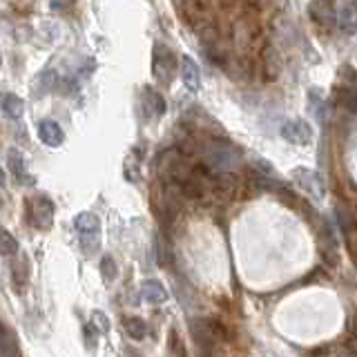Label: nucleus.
<instances>
[{"instance_id":"nucleus-21","label":"nucleus","mask_w":357,"mask_h":357,"mask_svg":"<svg viewBox=\"0 0 357 357\" xmlns=\"http://www.w3.org/2000/svg\"><path fill=\"white\" fill-rule=\"evenodd\" d=\"M264 70L268 78H277L279 72H282V59H279V54L273 47H266L264 52Z\"/></svg>"},{"instance_id":"nucleus-4","label":"nucleus","mask_w":357,"mask_h":357,"mask_svg":"<svg viewBox=\"0 0 357 357\" xmlns=\"http://www.w3.org/2000/svg\"><path fill=\"white\" fill-rule=\"evenodd\" d=\"M29 221L33 228L50 230L54 226V201L47 195H36L29 201Z\"/></svg>"},{"instance_id":"nucleus-26","label":"nucleus","mask_w":357,"mask_h":357,"mask_svg":"<svg viewBox=\"0 0 357 357\" xmlns=\"http://www.w3.org/2000/svg\"><path fill=\"white\" fill-rule=\"evenodd\" d=\"M89 326H94V331L98 335H107L109 333V319H107L105 312L96 310V312H92V324H89Z\"/></svg>"},{"instance_id":"nucleus-13","label":"nucleus","mask_w":357,"mask_h":357,"mask_svg":"<svg viewBox=\"0 0 357 357\" xmlns=\"http://www.w3.org/2000/svg\"><path fill=\"white\" fill-rule=\"evenodd\" d=\"M141 295L148 304H154V306L163 304V301H167V297H170L167 288L159 282V279H145L141 284Z\"/></svg>"},{"instance_id":"nucleus-10","label":"nucleus","mask_w":357,"mask_h":357,"mask_svg":"<svg viewBox=\"0 0 357 357\" xmlns=\"http://www.w3.org/2000/svg\"><path fill=\"white\" fill-rule=\"evenodd\" d=\"M335 11H337V3L335 0H310L308 3V16L324 27L335 22Z\"/></svg>"},{"instance_id":"nucleus-11","label":"nucleus","mask_w":357,"mask_h":357,"mask_svg":"<svg viewBox=\"0 0 357 357\" xmlns=\"http://www.w3.org/2000/svg\"><path fill=\"white\" fill-rule=\"evenodd\" d=\"M38 139L47 145V148H61L65 141V134L61 130V126L52 119H43L38 123Z\"/></svg>"},{"instance_id":"nucleus-2","label":"nucleus","mask_w":357,"mask_h":357,"mask_svg":"<svg viewBox=\"0 0 357 357\" xmlns=\"http://www.w3.org/2000/svg\"><path fill=\"white\" fill-rule=\"evenodd\" d=\"M190 333H192L195 344L208 355H215L219 344L226 342V328H223L219 321L208 319V317H195L190 321Z\"/></svg>"},{"instance_id":"nucleus-17","label":"nucleus","mask_w":357,"mask_h":357,"mask_svg":"<svg viewBox=\"0 0 357 357\" xmlns=\"http://www.w3.org/2000/svg\"><path fill=\"white\" fill-rule=\"evenodd\" d=\"M7 161L11 167V174H14L16 178H20V181L31 183V178H27V174H25V156H22V152L18 148H11L7 152Z\"/></svg>"},{"instance_id":"nucleus-5","label":"nucleus","mask_w":357,"mask_h":357,"mask_svg":"<svg viewBox=\"0 0 357 357\" xmlns=\"http://www.w3.org/2000/svg\"><path fill=\"white\" fill-rule=\"evenodd\" d=\"M317 248L321 261L328 268H337L340 266V250H337V239H335V232L331 228V223L321 217V228H319V237H317Z\"/></svg>"},{"instance_id":"nucleus-32","label":"nucleus","mask_w":357,"mask_h":357,"mask_svg":"<svg viewBox=\"0 0 357 357\" xmlns=\"http://www.w3.org/2000/svg\"><path fill=\"white\" fill-rule=\"evenodd\" d=\"M0 65H3V54H0Z\"/></svg>"},{"instance_id":"nucleus-27","label":"nucleus","mask_w":357,"mask_h":357,"mask_svg":"<svg viewBox=\"0 0 357 357\" xmlns=\"http://www.w3.org/2000/svg\"><path fill=\"white\" fill-rule=\"evenodd\" d=\"M123 174L130 183H137L139 181V161L134 163V154H130L126 159V165H123Z\"/></svg>"},{"instance_id":"nucleus-1","label":"nucleus","mask_w":357,"mask_h":357,"mask_svg":"<svg viewBox=\"0 0 357 357\" xmlns=\"http://www.w3.org/2000/svg\"><path fill=\"white\" fill-rule=\"evenodd\" d=\"M243 154L228 141H210L204 148V165L215 174H232L241 165Z\"/></svg>"},{"instance_id":"nucleus-29","label":"nucleus","mask_w":357,"mask_h":357,"mask_svg":"<svg viewBox=\"0 0 357 357\" xmlns=\"http://www.w3.org/2000/svg\"><path fill=\"white\" fill-rule=\"evenodd\" d=\"M81 245L87 255H92L98 248V234H83L81 237Z\"/></svg>"},{"instance_id":"nucleus-24","label":"nucleus","mask_w":357,"mask_h":357,"mask_svg":"<svg viewBox=\"0 0 357 357\" xmlns=\"http://www.w3.org/2000/svg\"><path fill=\"white\" fill-rule=\"evenodd\" d=\"M337 103L342 107H346L349 112H353V114H357V89L342 87L340 92H337Z\"/></svg>"},{"instance_id":"nucleus-25","label":"nucleus","mask_w":357,"mask_h":357,"mask_svg":"<svg viewBox=\"0 0 357 357\" xmlns=\"http://www.w3.org/2000/svg\"><path fill=\"white\" fill-rule=\"evenodd\" d=\"M116 273H119V268H116L114 259H112V255H105L103 259H100V275H103V279L109 284V282H114Z\"/></svg>"},{"instance_id":"nucleus-30","label":"nucleus","mask_w":357,"mask_h":357,"mask_svg":"<svg viewBox=\"0 0 357 357\" xmlns=\"http://www.w3.org/2000/svg\"><path fill=\"white\" fill-rule=\"evenodd\" d=\"M76 3V0H50V7L56 9V11H63L67 7H72Z\"/></svg>"},{"instance_id":"nucleus-15","label":"nucleus","mask_w":357,"mask_h":357,"mask_svg":"<svg viewBox=\"0 0 357 357\" xmlns=\"http://www.w3.org/2000/svg\"><path fill=\"white\" fill-rule=\"evenodd\" d=\"M0 109L7 119H20L25 114V100H22L18 94H11V92H3L0 94Z\"/></svg>"},{"instance_id":"nucleus-16","label":"nucleus","mask_w":357,"mask_h":357,"mask_svg":"<svg viewBox=\"0 0 357 357\" xmlns=\"http://www.w3.org/2000/svg\"><path fill=\"white\" fill-rule=\"evenodd\" d=\"M74 226L81 234H98L100 230V219L94 215V212H81L74 219Z\"/></svg>"},{"instance_id":"nucleus-31","label":"nucleus","mask_w":357,"mask_h":357,"mask_svg":"<svg viewBox=\"0 0 357 357\" xmlns=\"http://www.w3.org/2000/svg\"><path fill=\"white\" fill-rule=\"evenodd\" d=\"M5 183H7V174L3 167H0V185H5Z\"/></svg>"},{"instance_id":"nucleus-12","label":"nucleus","mask_w":357,"mask_h":357,"mask_svg":"<svg viewBox=\"0 0 357 357\" xmlns=\"http://www.w3.org/2000/svg\"><path fill=\"white\" fill-rule=\"evenodd\" d=\"M29 275H31V266L25 252H16L14 259H11V282L18 290H22L29 282Z\"/></svg>"},{"instance_id":"nucleus-3","label":"nucleus","mask_w":357,"mask_h":357,"mask_svg":"<svg viewBox=\"0 0 357 357\" xmlns=\"http://www.w3.org/2000/svg\"><path fill=\"white\" fill-rule=\"evenodd\" d=\"M152 74L161 85H170L176 74V56L163 43H154L152 47Z\"/></svg>"},{"instance_id":"nucleus-14","label":"nucleus","mask_w":357,"mask_h":357,"mask_svg":"<svg viewBox=\"0 0 357 357\" xmlns=\"http://www.w3.org/2000/svg\"><path fill=\"white\" fill-rule=\"evenodd\" d=\"M181 78H183V85L190 89V92H199L201 72H199V65L190 59V56H181Z\"/></svg>"},{"instance_id":"nucleus-28","label":"nucleus","mask_w":357,"mask_h":357,"mask_svg":"<svg viewBox=\"0 0 357 357\" xmlns=\"http://www.w3.org/2000/svg\"><path fill=\"white\" fill-rule=\"evenodd\" d=\"M170 351L176 357H188L185 355V346H183V342H181V337H178L176 331H170Z\"/></svg>"},{"instance_id":"nucleus-8","label":"nucleus","mask_w":357,"mask_h":357,"mask_svg":"<svg viewBox=\"0 0 357 357\" xmlns=\"http://www.w3.org/2000/svg\"><path fill=\"white\" fill-rule=\"evenodd\" d=\"M165 98L152 87H143L141 92V112L145 119H161L165 114Z\"/></svg>"},{"instance_id":"nucleus-7","label":"nucleus","mask_w":357,"mask_h":357,"mask_svg":"<svg viewBox=\"0 0 357 357\" xmlns=\"http://www.w3.org/2000/svg\"><path fill=\"white\" fill-rule=\"evenodd\" d=\"M282 137L293 145H308L312 141V128L304 119H293L282 126Z\"/></svg>"},{"instance_id":"nucleus-23","label":"nucleus","mask_w":357,"mask_h":357,"mask_svg":"<svg viewBox=\"0 0 357 357\" xmlns=\"http://www.w3.org/2000/svg\"><path fill=\"white\" fill-rule=\"evenodd\" d=\"M154 252H156V261H159L161 266H167V264H170L172 248L165 243L163 234H159V232L154 234Z\"/></svg>"},{"instance_id":"nucleus-18","label":"nucleus","mask_w":357,"mask_h":357,"mask_svg":"<svg viewBox=\"0 0 357 357\" xmlns=\"http://www.w3.org/2000/svg\"><path fill=\"white\" fill-rule=\"evenodd\" d=\"M0 357H18L16 335L0 324Z\"/></svg>"},{"instance_id":"nucleus-6","label":"nucleus","mask_w":357,"mask_h":357,"mask_svg":"<svg viewBox=\"0 0 357 357\" xmlns=\"http://www.w3.org/2000/svg\"><path fill=\"white\" fill-rule=\"evenodd\" d=\"M290 176H293V181L304 190L312 201H324V197H326V188H324L321 176L315 170H308V167H295V170L290 172Z\"/></svg>"},{"instance_id":"nucleus-33","label":"nucleus","mask_w":357,"mask_h":357,"mask_svg":"<svg viewBox=\"0 0 357 357\" xmlns=\"http://www.w3.org/2000/svg\"><path fill=\"white\" fill-rule=\"evenodd\" d=\"M355 221H357V219H355Z\"/></svg>"},{"instance_id":"nucleus-9","label":"nucleus","mask_w":357,"mask_h":357,"mask_svg":"<svg viewBox=\"0 0 357 357\" xmlns=\"http://www.w3.org/2000/svg\"><path fill=\"white\" fill-rule=\"evenodd\" d=\"M335 22L349 36L357 33V3H353V0H340L337 11H335Z\"/></svg>"},{"instance_id":"nucleus-20","label":"nucleus","mask_w":357,"mask_h":357,"mask_svg":"<svg viewBox=\"0 0 357 357\" xmlns=\"http://www.w3.org/2000/svg\"><path fill=\"white\" fill-rule=\"evenodd\" d=\"M123 328H126V333L137 342L148 335V324H145L141 317H123Z\"/></svg>"},{"instance_id":"nucleus-22","label":"nucleus","mask_w":357,"mask_h":357,"mask_svg":"<svg viewBox=\"0 0 357 357\" xmlns=\"http://www.w3.org/2000/svg\"><path fill=\"white\" fill-rule=\"evenodd\" d=\"M18 252V241L7 228L0 226V255L3 257H14Z\"/></svg>"},{"instance_id":"nucleus-19","label":"nucleus","mask_w":357,"mask_h":357,"mask_svg":"<svg viewBox=\"0 0 357 357\" xmlns=\"http://www.w3.org/2000/svg\"><path fill=\"white\" fill-rule=\"evenodd\" d=\"M56 72L54 70H43L38 76H36V81H33V89H36V96H43V94H47L52 92V89L56 87Z\"/></svg>"}]
</instances>
